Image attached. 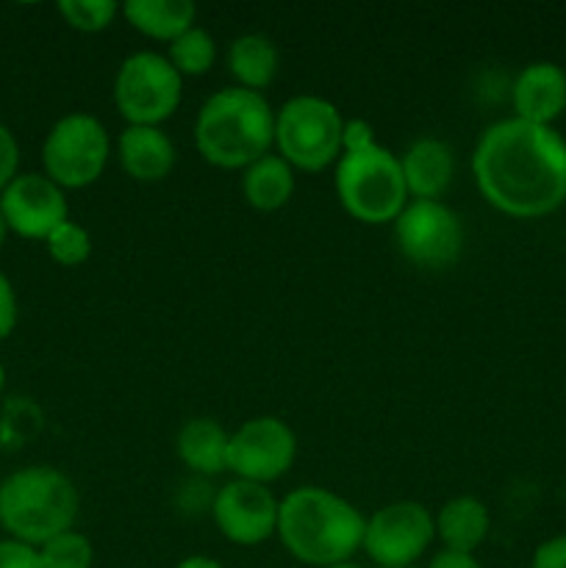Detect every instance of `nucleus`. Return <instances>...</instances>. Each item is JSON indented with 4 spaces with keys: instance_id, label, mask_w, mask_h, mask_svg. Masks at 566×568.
Masks as SVG:
<instances>
[{
    "instance_id": "14",
    "label": "nucleus",
    "mask_w": 566,
    "mask_h": 568,
    "mask_svg": "<svg viewBox=\"0 0 566 568\" xmlns=\"http://www.w3.org/2000/svg\"><path fill=\"white\" fill-rule=\"evenodd\" d=\"M516 120L553 125L566 111V70L555 61H530L522 67L511 87Z\"/></svg>"
},
{
    "instance_id": "5",
    "label": "nucleus",
    "mask_w": 566,
    "mask_h": 568,
    "mask_svg": "<svg viewBox=\"0 0 566 568\" xmlns=\"http://www.w3.org/2000/svg\"><path fill=\"white\" fill-rule=\"evenodd\" d=\"M336 197L353 220L364 225H386L408 205L400 159L375 144L361 153H342L336 161Z\"/></svg>"
},
{
    "instance_id": "3",
    "label": "nucleus",
    "mask_w": 566,
    "mask_h": 568,
    "mask_svg": "<svg viewBox=\"0 0 566 568\" xmlns=\"http://www.w3.org/2000/svg\"><path fill=\"white\" fill-rule=\"evenodd\" d=\"M194 144L220 170H247L275 148V111L270 100L242 87L211 94L194 120Z\"/></svg>"
},
{
    "instance_id": "31",
    "label": "nucleus",
    "mask_w": 566,
    "mask_h": 568,
    "mask_svg": "<svg viewBox=\"0 0 566 568\" xmlns=\"http://www.w3.org/2000/svg\"><path fill=\"white\" fill-rule=\"evenodd\" d=\"M425 568H483V564L475 558V555H461V552H449V549H438Z\"/></svg>"
},
{
    "instance_id": "25",
    "label": "nucleus",
    "mask_w": 566,
    "mask_h": 568,
    "mask_svg": "<svg viewBox=\"0 0 566 568\" xmlns=\"http://www.w3.org/2000/svg\"><path fill=\"white\" fill-rule=\"evenodd\" d=\"M39 560L42 568H92L94 549L83 532L70 530L39 547Z\"/></svg>"
},
{
    "instance_id": "18",
    "label": "nucleus",
    "mask_w": 566,
    "mask_h": 568,
    "mask_svg": "<svg viewBox=\"0 0 566 568\" xmlns=\"http://www.w3.org/2000/svg\"><path fill=\"white\" fill-rule=\"evenodd\" d=\"M488 530L492 516L477 497H453L436 514V538L449 552L475 555L486 544Z\"/></svg>"
},
{
    "instance_id": "32",
    "label": "nucleus",
    "mask_w": 566,
    "mask_h": 568,
    "mask_svg": "<svg viewBox=\"0 0 566 568\" xmlns=\"http://www.w3.org/2000/svg\"><path fill=\"white\" fill-rule=\"evenodd\" d=\"M175 568H222V564L220 560L209 558V555H189V558H183Z\"/></svg>"
},
{
    "instance_id": "29",
    "label": "nucleus",
    "mask_w": 566,
    "mask_h": 568,
    "mask_svg": "<svg viewBox=\"0 0 566 568\" xmlns=\"http://www.w3.org/2000/svg\"><path fill=\"white\" fill-rule=\"evenodd\" d=\"M530 568H566V532L538 544L533 549Z\"/></svg>"
},
{
    "instance_id": "15",
    "label": "nucleus",
    "mask_w": 566,
    "mask_h": 568,
    "mask_svg": "<svg viewBox=\"0 0 566 568\" xmlns=\"http://www.w3.org/2000/svg\"><path fill=\"white\" fill-rule=\"evenodd\" d=\"M117 161L139 183H159L175 170L178 150L161 128L125 125L117 136Z\"/></svg>"
},
{
    "instance_id": "11",
    "label": "nucleus",
    "mask_w": 566,
    "mask_h": 568,
    "mask_svg": "<svg viewBox=\"0 0 566 568\" xmlns=\"http://www.w3.org/2000/svg\"><path fill=\"white\" fill-rule=\"evenodd\" d=\"M297 460V436L277 416H253L228 442V471L236 480L270 483L281 480Z\"/></svg>"
},
{
    "instance_id": "9",
    "label": "nucleus",
    "mask_w": 566,
    "mask_h": 568,
    "mask_svg": "<svg viewBox=\"0 0 566 568\" xmlns=\"http://www.w3.org/2000/svg\"><path fill=\"white\" fill-rule=\"evenodd\" d=\"M394 242L414 266L447 270L464 253V225L442 200H408L394 220Z\"/></svg>"
},
{
    "instance_id": "17",
    "label": "nucleus",
    "mask_w": 566,
    "mask_h": 568,
    "mask_svg": "<svg viewBox=\"0 0 566 568\" xmlns=\"http://www.w3.org/2000/svg\"><path fill=\"white\" fill-rule=\"evenodd\" d=\"M228 442L231 433H225L220 422L198 416L178 430V458L192 475L216 477L228 471Z\"/></svg>"
},
{
    "instance_id": "12",
    "label": "nucleus",
    "mask_w": 566,
    "mask_h": 568,
    "mask_svg": "<svg viewBox=\"0 0 566 568\" xmlns=\"http://www.w3.org/2000/svg\"><path fill=\"white\" fill-rule=\"evenodd\" d=\"M0 214L6 227L22 239L44 242L59 225L70 220L67 192L44 172H20L0 192Z\"/></svg>"
},
{
    "instance_id": "26",
    "label": "nucleus",
    "mask_w": 566,
    "mask_h": 568,
    "mask_svg": "<svg viewBox=\"0 0 566 568\" xmlns=\"http://www.w3.org/2000/svg\"><path fill=\"white\" fill-rule=\"evenodd\" d=\"M20 175V144L9 128L0 122V192Z\"/></svg>"
},
{
    "instance_id": "36",
    "label": "nucleus",
    "mask_w": 566,
    "mask_h": 568,
    "mask_svg": "<svg viewBox=\"0 0 566 568\" xmlns=\"http://www.w3.org/2000/svg\"><path fill=\"white\" fill-rule=\"evenodd\" d=\"M400 568H422V566H400Z\"/></svg>"
},
{
    "instance_id": "1",
    "label": "nucleus",
    "mask_w": 566,
    "mask_h": 568,
    "mask_svg": "<svg viewBox=\"0 0 566 568\" xmlns=\"http://www.w3.org/2000/svg\"><path fill=\"white\" fill-rule=\"evenodd\" d=\"M472 178L492 209L514 220L549 216L566 203V139L555 125L499 120L472 150Z\"/></svg>"
},
{
    "instance_id": "21",
    "label": "nucleus",
    "mask_w": 566,
    "mask_h": 568,
    "mask_svg": "<svg viewBox=\"0 0 566 568\" xmlns=\"http://www.w3.org/2000/svg\"><path fill=\"white\" fill-rule=\"evenodd\" d=\"M242 194L250 209L261 214L281 211L294 194V170L281 155H264L242 170Z\"/></svg>"
},
{
    "instance_id": "7",
    "label": "nucleus",
    "mask_w": 566,
    "mask_h": 568,
    "mask_svg": "<svg viewBox=\"0 0 566 568\" xmlns=\"http://www.w3.org/2000/svg\"><path fill=\"white\" fill-rule=\"evenodd\" d=\"M111 159V139L103 122L87 111H72L53 122L42 144L44 175L67 189H87L100 181Z\"/></svg>"
},
{
    "instance_id": "24",
    "label": "nucleus",
    "mask_w": 566,
    "mask_h": 568,
    "mask_svg": "<svg viewBox=\"0 0 566 568\" xmlns=\"http://www.w3.org/2000/svg\"><path fill=\"white\" fill-rule=\"evenodd\" d=\"M44 247H48V255L59 266H67V270H75V266H83L92 255V236L83 225L67 220L64 225L55 227L48 239H44Z\"/></svg>"
},
{
    "instance_id": "4",
    "label": "nucleus",
    "mask_w": 566,
    "mask_h": 568,
    "mask_svg": "<svg viewBox=\"0 0 566 568\" xmlns=\"http://www.w3.org/2000/svg\"><path fill=\"white\" fill-rule=\"evenodd\" d=\"M78 508L75 483L53 466H28L0 483V527L11 541L33 549L75 530Z\"/></svg>"
},
{
    "instance_id": "13",
    "label": "nucleus",
    "mask_w": 566,
    "mask_h": 568,
    "mask_svg": "<svg viewBox=\"0 0 566 568\" xmlns=\"http://www.w3.org/2000/svg\"><path fill=\"white\" fill-rule=\"evenodd\" d=\"M277 505L281 499H275L266 486L233 477L216 491L211 519L225 541L236 547H259L277 532Z\"/></svg>"
},
{
    "instance_id": "8",
    "label": "nucleus",
    "mask_w": 566,
    "mask_h": 568,
    "mask_svg": "<svg viewBox=\"0 0 566 568\" xmlns=\"http://www.w3.org/2000/svg\"><path fill=\"white\" fill-rule=\"evenodd\" d=\"M183 100V78L153 50L128 55L114 75V105L125 125L161 128Z\"/></svg>"
},
{
    "instance_id": "27",
    "label": "nucleus",
    "mask_w": 566,
    "mask_h": 568,
    "mask_svg": "<svg viewBox=\"0 0 566 568\" xmlns=\"http://www.w3.org/2000/svg\"><path fill=\"white\" fill-rule=\"evenodd\" d=\"M377 139H375V128L372 122L361 120H344V131H342V153H361V150H370L375 148Z\"/></svg>"
},
{
    "instance_id": "2",
    "label": "nucleus",
    "mask_w": 566,
    "mask_h": 568,
    "mask_svg": "<svg viewBox=\"0 0 566 568\" xmlns=\"http://www.w3.org/2000/svg\"><path fill=\"white\" fill-rule=\"evenodd\" d=\"M364 530L361 510L331 488H294L277 505L275 536L297 564L314 568L353 564V555L364 547Z\"/></svg>"
},
{
    "instance_id": "28",
    "label": "nucleus",
    "mask_w": 566,
    "mask_h": 568,
    "mask_svg": "<svg viewBox=\"0 0 566 568\" xmlns=\"http://www.w3.org/2000/svg\"><path fill=\"white\" fill-rule=\"evenodd\" d=\"M0 568H42L39 549L6 538L0 541Z\"/></svg>"
},
{
    "instance_id": "22",
    "label": "nucleus",
    "mask_w": 566,
    "mask_h": 568,
    "mask_svg": "<svg viewBox=\"0 0 566 568\" xmlns=\"http://www.w3.org/2000/svg\"><path fill=\"white\" fill-rule=\"evenodd\" d=\"M166 59H170V64L175 67L181 78H200L214 67L216 42L205 28L192 26L181 37L172 39L170 48H166Z\"/></svg>"
},
{
    "instance_id": "35",
    "label": "nucleus",
    "mask_w": 566,
    "mask_h": 568,
    "mask_svg": "<svg viewBox=\"0 0 566 568\" xmlns=\"http://www.w3.org/2000/svg\"><path fill=\"white\" fill-rule=\"evenodd\" d=\"M327 568H361V566H355V564H338V566H327Z\"/></svg>"
},
{
    "instance_id": "10",
    "label": "nucleus",
    "mask_w": 566,
    "mask_h": 568,
    "mask_svg": "<svg viewBox=\"0 0 566 568\" xmlns=\"http://www.w3.org/2000/svg\"><path fill=\"white\" fill-rule=\"evenodd\" d=\"M436 541V516L422 503L400 499L377 508L366 519L364 552L377 568L420 566L422 555Z\"/></svg>"
},
{
    "instance_id": "20",
    "label": "nucleus",
    "mask_w": 566,
    "mask_h": 568,
    "mask_svg": "<svg viewBox=\"0 0 566 568\" xmlns=\"http://www.w3.org/2000/svg\"><path fill=\"white\" fill-rule=\"evenodd\" d=\"M122 17L142 37L170 44L194 26L198 6L192 0H128L122 6Z\"/></svg>"
},
{
    "instance_id": "6",
    "label": "nucleus",
    "mask_w": 566,
    "mask_h": 568,
    "mask_svg": "<svg viewBox=\"0 0 566 568\" xmlns=\"http://www.w3.org/2000/svg\"><path fill=\"white\" fill-rule=\"evenodd\" d=\"M342 131V111L316 94H294L275 111V148L292 170L322 172L336 164Z\"/></svg>"
},
{
    "instance_id": "34",
    "label": "nucleus",
    "mask_w": 566,
    "mask_h": 568,
    "mask_svg": "<svg viewBox=\"0 0 566 568\" xmlns=\"http://www.w3.org/2000/svg\"><path fill=\"white\" fill-rule=\"evenodd\" d=\"M3 386H6V366L3 361H0V392H3Z\"/></svg>"
},
{
    "instance_id": "23",
    "label": "nucleus",
    "mask_w": 566,
    "mask_h": 568,
    "mask_svg": "<svg viewBox=\"0 0 566 568\" xmlns=\"http://www.w3.org/2000/svg\"><path fill=\"white\" fill-rule=\"evenodd\" d=\"M55 11L72 31L100 33L122 14V6L114 0H59Z\"/></svg>"
},
{
    "instance_id": "19",
    "label": "nucleus",
    "mask_w": 566,
    "mask_h": 568,
    "mask_svg": "<svg viewBox=\"0 0 566 568\" xmlns=\"http://www.w3.org/2000/svg\"><path fill=\"white\" fill-rule=\"evenodd\" d=\"M277 70H281V53L264 33H244L233 39L228 48V72L236 87L261 94L275 83Z\"/></svg>"
},
{
    "instance_id": "30",
    "label": "nucleus",
    "mask_w": 566,
    "mask_h": 568,
    "mask_svg": "<svg viewBox=\"0 0 566 568\" xmlns=\"http://www.w3.org/2000/svg\"><path fill=\"white\" fill-rule=\"evenodd\" d=\"M17 327V294L9 277L0 272V342L14 333Z\"/></svg>"
},
{
    "instance_id": "16",
    "label": "nucleus",
    "mask_w": 566,
    "mask_h": 568,
    "mask_svg": "<svg viewBox=\"0 0 566 568\" xmlns=\"http://www.w3.org/2000/svg\"><path fill=\"white\" fill-rule=\"evenodd\" d=\"M400 166L411 200H438L455 178V153L442 139L425 136L408 144Z\"/></svg>"
},
{
    "instance_id": "33",
    "label": "nucleus",
    "mask_w": 566,
    "mask_h": 568,
    "mask_svg": "<svg viewBox=\"0 0 566 568\" xmlns=\"http://www.w3.org/2000/svg\"><path fill=\"white\" fill-rule=\"evenodd\" d=\"M6 236H9V227H6V220H3V214H0V250H3V244H6Z\"/></svg>"
}]
</instances>
